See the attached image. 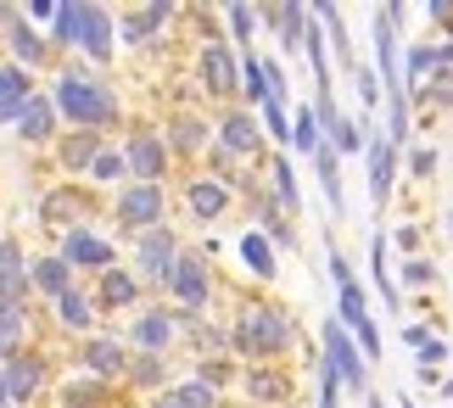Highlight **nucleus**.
Instances as JSON below:
<instances>
[{"label":"nucleus","mask_w":453,"mask_h":408,"mask_svg":"<svg viewBox=\"0 0 453 408\" xmlns=\"http://www.w3.org/2000/svg\"><path fill=\"white\" fill-rule=\"evenodd\" d=\"M224 330H230V358L241 364H286L291 352H303V319L274 296L241 303Z\"/></svg>","instance_id":"nucleus-1"},{"label":"nucleus","mask_w":453,"mask_h":408,"mask_svg":"<svg viewBox=\"0 0 453 408\" xmlns=\"http://www.w3.org/2000/svg\"><path fill=\"white\" fill-rule=\"evenodd\" d=\"M45 101L57 106V123H73L84 135H101V129H112V123H124V96H118L107 79L84 73V67H62V73L50 79Z\"/></svg>","instance_id":"nucleus-2"},{"label":"nucleus","mask_w":453,"mask_h":408,"mask_svg":"<svg viewBox=\"0 0 453 408\" xmlns=\"http://www.w3.org/2000/svg\"><path fill=\"white\" fill-rule=\"evenodd\" d=\"M45 45L50 50H79V57H90L96 67H107L112 50H118V17L107 6H57Z\"/></svg>","instance_id":"nucleus-3"},{"label":"nucleus","mask_w":453,"mask_h":408,"mask_svg":"<svg viewBox=\"0 0 453 408\" xmlns=\"http://www.w3.org/2000/svg\"><path fill=\"white\" fill-rule=\"evenodd\" d=\"M163 296L173 308H180L185 319H207L213 313V296H219V274H213V263H207V252H185L173 258V274H168V286Z\"/></svg>","instance_id":"nucleus-4"},{"label":"nucleus","mask_w":453,"mask_h":408,"mask_svg":"<svg viewBox=\"0 0 453 408\" xmlns=\"http://www.w3.org/2000/svg\"><path fill=\"white\" fill-rule=\"evenodd\" d=\"M118 335H124L129 352H163V358H168V352L185 342V313L180 308H163V303H146V308L129 313V325L118 330Z\"/></svg>","instance_id":"nucleus-5"},{"label":"nucleus","mask_w":453,"mask_h":408,"mask_svg":"<svg viewBox=\"0 0 453 408\" xmlns=\"http://www.w3.org/2000/svg\"><path fill=\"white\" fill-rule=\"evenodd\" d=\"M319 364L336 375V386H342L347 397H364V392H370V364L358 358L353 335H347L336 319H325V325H319Z\"/></svg>","instance_id":"nucleus-6"},{"label":"nucleus","mask_w":453,"mask_h":408,"mask_svg":"<svg viewBox=\"0 0 453 408\" xmlns=\"http://www.w3.org/2000/svg\"><path fill=\"white\" fill-rule=\"evenodd\" d=\"M180 252L185 246H180V235H173V224H157V229H146V235H134V269L129 274L141 280L146 291H163Z\"/></svg>","instance_id":"nucleus-7"},{"label":"nucleus","mask_w":453,"mask_h":408,"mask_svg":"<svg viewBox=\"0 0 453 408\" xmlns=\"http://www.w3.org/2000/svg\"><path fill=\"white\" fill-rule=\"evenodd\" d=\"M112 219L124 235H146V229L168 224V185H124L112 196Z\"/></svg>","instance_id":"nucleus-8"},{"label":"nucleus","mask_w":453,"mask_h":408,"mask_svg":"<svg viewBox=\"0 0 453 408\" xmlns=\"http://www.w3.org/2000/svg\"><path fill=\"white\" fill-rule=\"evenodd\" d=\"M213 146L247 168V163L264 157V129H257V118L247 106H224V112H213Z\"/></svg>","instance_id":"nucleus-9"},{"label":"nucleus","mask_w":453,"mask_h":408,"mask_svg":"<svg viewBox=\"0 0 453 408\" xmlns=\"http://www.w3.org/2000/svg\"><path fill=\"white\" fill-rule=\"evenodd\" d=\"M118 151H124L129 185H168L173 157H168V146H163V135H157V129H129Z\"/></svg>","instance_id":"nucleus-10"},{"label":"nucleus","mask_w":453,"mask_h":408,"mask_svg":"<svg viewBox=\"0 0 453 408\" xmlns=\"http://www.w3.org/2000/svg\"><path fill=\"white\" fill-rule=\"evenodd\" d=\"M163 146H168V157L202 163L207 146H213V112H202V106H190V112H173V118L163 123Z\"/></svg>","instance_id":"nucleus-11"},{"label":"nucleus","mask_w":453,"mask_h":408,"mask_svg":"<svg viewBox=\"0 0 453 408\" xmlns=\"http://www.w3.org/2000/svg\"><path fill=\"white\" fill-rule=\"evenodd\" d=\"M73 274H107L112 263H118V246L101 235V229H90V224H79V229H67L62 235V252H57Z\"/></svg>","instance_id":"nucleus-12"},{"label":"nucleus","mask_w":453,"mask_h":408,"mask_svg":"<svg viewBox=\"0 0 453 408\" xmlns=\"http://www.w3.org/2000/svg\"><path fill=\"white\" fill-rule=\"evenodd\" d=\"M241 397L257 403V408H286L291 403V369L286 364H241Z\"/></svg>","instance_id":"nucleus-13"},{"label":"nucleus","mask_w":453,"mask_h":408,"mask_svg":"<svg viewBox=\"0 0 453 408\" xmlns=\"http://www.w3.org/2000/svg\"><path fill=\"white\" fill-rule=\"evenodd\" d=\"M257 168H264V180H269V196H274V207L286 212L291 224L303 219V185H297V157L291 151H264L257 157Z\"/></svg>","instance_id":"nucleus-14"},{"label":"nucleus","mask_w":453,"mask_h":408,"mask_svg":"<svg viewBox=\"0 0 453 408\" xmlns=\"http://www.w3.org/2000/svg\"><path fill=\"white\" fill-rule=\"evenodd\" d=\"M185 212H190V224H219V219H230V207H235V196L224 190L213 173H185Z\"/></svg>","instance_id":"nucleus-15"},{"label":"nucleus","mask_w":453,"mask_h":408,"mask_svg":"<svg viewBox=\"0 0 453 408\" xmlns=\"http://www.w3.org/2000/svg\"><path fill=\"white\" fill-rule=\"evenodd\" d=\"M196 79H202L207 96H219V101L235 106V45L202 40V50H196Z\"/></svg>","instance_id":"nucleus-16"},{"label":"nucleus","mask_w":453,"mask_h":408,"mask_svg":"<svg viewBox=\"0 0 453 408\" xmlns=\"http://www.w3.org/2000/svg\"><path fill=\"white\" fill-rule=\"evenodd\" d=\"M90 303H96V313H118V308L134 313V308H146V286L124 269V263H112L107 274H96V296H90Z\"/></svg>","instance_id":"nucleus-17"},{"label":"nucleus","mask_w":453,"mask_h":408,"mask_svg":"<svg viewBox=\"0 0 453 408\" xmlns=\"http://www.w3.org/2000/svg\"><path fill=\"white\" fill-rule=\"evenodd\" d=\"M79 364L90 369V375H96L101 386L124 381V369H129V347H124V335H118V330L90 335V342H84V352H79Z\"/></svg>","instance_id":"nucleus-18"},{"label":"nucleus","mask_w":453,"mask_h":408,"mask_svg":"<svg viewBox=\"0 0 453 408\" xmlns=\"http://www.w3.org/2000/svg\"><path fill=\"white\" fill-rule=\"evenodd\" d=\"M364 163H370V202L387 207L397 190V146H387L380 129H364Z\"/></svg>","instance_id":"nucleus-19"},{"label":"nucleus","mask_w":453,"mask_h":408,"mask_svg":"<svg viewBox=\"0 0 453 408\" xmlns=\"http://www.w3.org/2000/svg\"><path fill=\"white\" fill-rule=\"evenodd\" d=\"M173 17H180V6H168V0H151V6H134V12H118V45H146L157 40Z\"/></svg>","instance_id":"nucleus-20"},{"label":"nucleus","mask_w":453,"mask_h":408,"mask_svg":"<svg viewBox=\"0 0 453 408\" xmlns=\"http://www.w3.org/2000/svg\"><path fill=\"white\" fill-rule=\"evenodd\" d=\"M0 386H6V408L28 403V397H40V386H45V364L34 358V352H12V358L0 364Z\"/></svg>","instance_id":"nucleus-21"},{"label":"nucleus","mask_w":453,"mask_h":408,"mask_svg":"<svg viewBox=\"0 0 453 408\" xmlns=\"http://www.w3.org/2000/svg\"><path fill=\"white\" fill-rule=\"evenodd\" d=\"M0 23H6V45H12L17 67H23V73H34V67H40V62L50 57L45 34H34V28L23 23V12H17V6H0Z\"/></svg>","instance_id":"nucleus-22"},{"label":"nucleus","mask_w":453,"mask_h":408,"mask_svg":"<svg viewBox=\"0 0 453 408\" xmlns=\"http://www.w3.org/2000/svg\"><path fill=\"white\" fill-rule=\"evenodd\" d=\"M303 23H308V6H257V28H269L286 57L303 50Z\"/></svg>","instance_id":"nucleus-23"},{"label":"nucleus","mask_w":453,"mask_h":408,"mask_svg":"<svg viewBox=\"0 0 453 408\" xmlns=\"http://www.w3.org/2000/svg\"><path fill=\"white\" fill-rule=\"evenodd\" d=\"M308 168H313V180H319V190H325V207H330V219H347V185H342V157L330 151V146H319L308 157Z\"/></svg>","instance_id":"nucleus-24"},{"label":"nucleus","mask_w":453,"mask_h":408,"mask_svg":"<svg viewBox=\"0 0 453 408\" xmlns=\"http://www.w3.org/2000/svg\"><path fill=\"white\" fill-rule=\"evenodd\" d=\"M235 252H241V269H247L257 286H274V280H280V252H274L257 229H247V235L235 241Z\"/></svg>","instance_id":"nucleus-25"},{"label":"nucleus","mask_w":453,"mask_h":408,"mask_svg":"<svg viewBox=\"0 0 453 408\" xmlns=\"http://www.w3.org/2000/svg\"><path fill=\"white\" fill-rule=\"evenodd\" d=\"M12 123H17V140H23V146H45V140H57V106H50L40 90L28 96V106Z\"/></svg>","instance_id":"nucleus-26"},{"label":"nucleus","mask_w":453,"mask_h":408,"mask_svg":"<svg viewBox=\"0 0 453 408\" xmlns=\"http://www.w3.org/2000/svg\"><path fill=\"white\" fill-rule=\"evenodd\" d=\"M286 118H291V146H286V151L308 163V157L325 146V140H319V118H313V101H308V96H303V101H291V106H286Z\"/></svg>","instance_id":"nucleus-27"},{"label":"nucleus","mask_w":453,"mask_h":408,"mask_svg":"<svg viewBox=\"0 0 453 408\" xmlns=\"http://www.w3.org/2000/svg\"><path fill=\"white\" fill-rule=\"evenodd\" d=\"M28 296V258L17 241H0V303H23Z\"/></svg>","instance_id":"nucleus-28"},{"label":"nucleus","mask_w":453,"mask_h":408,"mask_svg":"<svg viewBox=\"0 0 453 408\" xmlns=\"http://www.w3.org/2000/svg\"><path fill=\"white\" fill-rule=\"evenodd\" d=\"M370 280L380 286V296H387V313L403 308V291H397V280H392V246H387V229H375V235H370Z\"/></svg>","instance_id":"nucleus-29"},{"label":"nucleus","mask_w":453,"mask_h":408,"mask_svg":"<svg viewBox=\"0 0 453 408\" xmlns=\"http://www.w3.org/2000/svg\"><path fill=\"white\" fill-rule=\"evenodd\" d=\"M67 286H73V269H67L57 252L28 258V291H40V296H62Z\"/></svg>","instance_id":"nucleus-30"},{"label":"nucleus","mask_w":453,"mask_h":408,"mask_svg":"<svg viewBox=\"0 0 453 408\" xmlns=\"http://www.w3.org/2000/svg\"><path fill=\"white\" fill-rule=\"evenodd\" d=\"M50 308H57V325L62 330H96V303H90V291H79V286H67L62 296H50Z\"/></svg>","instance_id":"nucleus-31"},{"label":"nucleus","mask_w":453,"mask_h":408,"mask_svg":"<svg viewBox=\"0 0 453 408\" xmlns=\"http://www.w3.org/2000/svg\"><path fill=\"white\" fill-rule=\"evenodd\" d=\"M124 381L134 386V392H163L168 386V358L163 352H129V369H124Z\"/></svg>","instance_id":"nucleus-32"},{"label":"nucleus","mask_w":453,"mask_h":408,"mask_svg":"<svg viewBox=\"0 0 453 408\" xmlns=\"http://www.w3.org/2000/svg\"><path fill=\"white\" fill-rule=\"evenodd\" d=\"M28 96H34V79L17 62H0V123H12L17 112H23Z\"/></svg>","instance_id":"nucleus-33"},{"label":"nucleus","mask_w":453,"mask_h":408,"mask_svg":"<svg viewBox=\"0 0 453 408\" xmlns=\"http://www.w3.org/2000/svg\"><path fill=\"white\" fill-rule=\"evenodd\" d=\"M23 342H28V308L0 303V364H6L12 352H23Z\"/></svg>","instance_id":"nucleus-34"},{"label":"nucleus","mask_w":453,"mask_h":408,"mask_svg":"<svg viewBox=\"0 0 453 408\" xmlns=\"http://www.w3.org/2000/svg\"><path fill=\"white\" fill-rule=\"evenodd\" d=\"M101 146H107L101 135H84V129H73V135H67L62 146H57V157H62V168H67V173H84V168L96 163V151H101Z\"/></svg>","instance_id":"nucleus-35"},{"label":"nucleus","mask_w":453,"mask_h":408,"mask_svg":"<svg viewBox=\"0 0 453 408\" xmlns=\"http://www.w3.org/2000/svg\"><path fill=\"white\" fill-rule=\"evenodd\" d=\"M219 23H224V45L252 50V34H257V6H224V12H219Z\"/></svg>","instance_id":"nucleus-36"},{"label":"nucleus","mask_w":453,"mask_h":408,"mask_svg":"<svg viewBox=\"0 0 453 408\" xmlns=\"http://www.w3.org/2000/svg\"><path fill=\"white\" fill-rule=\"evenodd\" d=\"M392 280H397V291H437V263H431L426 252H414V258H403V263H397V269H392Z\"/></svg>","instance_id":"nucleus-37"},{"label":"nucleus","mask_w":453,"mask_h":408,"mask_svg":"<svg viewBox=\"0 0 453 408\" xmlns=\"http://www.w3.org/2000/svg\"><path fill=\"white\" fill-rule=\"evenodd\" d=\"M84 180H90V185H118V190H124V185H129L124 151H118V146H101V151H96V163L84 168Z\"/></svg>","instance_id":"nucleus-38"},{"label":"nucleus","mask_w":453,"mask_h":408,"mask_svg":"<svg viewBox=\"0 0 453 408\" xmlns=\"http://www.w3.org/2000/svg\"><path fill=\"white\" fill-rule=\"evenodd\" d=\"M397 168H409L414 185H431L442 173V151L437 146H409V157H397Z\"/></svg>","instance_id":"nucleus-39"},{"label":"nucleus","mask_w":453,"mask_h":408,"mask_svg":"<svg viewBox=\"0 0 453 408\" xmlns=\"http://www.w3.org/2000/svg\"><path fill=\"white\" fill-rule=\"evenodd\" d=\"M347 84H353V90H358V101H364V118H358V123H370V112L380 106V84H375V67H370V62H358L353 73H347Z\"/></svg>","instance_id":"nucleus-40"},{"label":"nucleus","mask_w":453,"mask_h":408,"mask_svg":"<svg viewBox=\"0 0 453 408\" xmlns=\"http://www.w3.org/2000/svg\"><path fill=\"white\" fill-rule=\"evenodd\" d=\"M313 369H319V397H313V408H342V386H336V375L313 358Z\"/></svg>","instance_id":"nucleus-41"},{"label":"nucleus","mask_w":453,"mask_h":408,"mask_svg":"<svg viewBox=\"0 0 453 408\" xmlns=\"http://www.w3.org/2000/svg\"><path fill=\"white\" fill-rule=\"evenodd\" d=\"M448 352H453V347L442 342V335H431V342H426L420 352H414V364H426V369H442V364H448Z\"/></svg>","instance_id":"nucleus-42"},{"label":"nucleus","mask_w":453,"mask_h":408,"mask_svg":"<svg viewBox=\"0 0 453 408\" xmlns=\"http://www.w3.org/2000/svg\"><path fill=\"white\" fill-rule=\"evenodd\" d=\"M387 246H403V252L414 258V252H420V224H397L392 235H387Z\"/></svg>","instance_id":"nucleus-43"},{"label":"nucleus","mask_w":453,"mask_h":408,"mask_svg":"<svg viewBox=\"0 0 453 408\" xmlns=\"http://www.w3.org/2000/svg\"><path fill=\"white\" fill-rule=\"evenodd\" d=\"M431 335H437V330H431V325H420V319H414V325H403V342H409L414 352H420V347L431 342Z\"/></svg>","instance_id":"nucleus-44"},{"label":"nucleus","mask_w":453,"mask_h":408,"mask_svg":"<svg viewBox=\"0 0 453 408\" xmlns=\"http://www.w3.org/2000/svg\"><path fill=\"white\" fill-rule=\"evenodd\" d=\"M414 386H420V392H437V386H442V369H426V364H414Z\"/></svg>","instance_id":"nucleus-45"},{"label":"nucleus","mask_w":453,"mask_h":408,"mask_svg":"<svg viewBox=\"0 0 453 408\" xmlns=\"http://www.w3.org/2000/svg\"><path fill=\"white\" fill-rule=\"evenodd\" d=\"M146 408H185V403L173 397V386H163V392H151V397H146Z\"/></svg>","instance_id":"nucleus-46"},{"label":"nucleus","mask_w":453,"mask_h":408,"mask_svg":"<svg viewBox=\"0 0 453 408\" xmlns=\"http://www.w3.org/2000/svg\"><path fill=\"white\" fill-rule=\"evenodd\" d=\"M364 408H392V403H387V392H375V386H370V392H364Z\"/></svg>","instance_id":"nucleus-47"},{"label":"nucleus","mask_w":453,"mask_h":408,"mask_svg":"<svg viewBox=\"0 0 453 408\" xmlns=\"http://www.w3.org/2000/svg\"><path fill=\"white\" fill-rule=\"evenodd\" d=\"M437 392H442V397L453 403V375H442V386H437Z\"/></svg>","instance_id":"nucleus-48"},{"label":"nucleus","mask_w":453,"mask_h":408,"mask_svg":"<svg viewBox=\"0 0 453 408\" xmlns=\"http://www.w3.org/2000/svg\"><path fill=\"white\" fill-rule=\"evenodd\" d=\"M397 408H420V397H397Z\"/></svg>","instance_id":"nucleus-49"},{"label":"nucleus","mask_w":453,"mask_h":408,"mask_svg":"<svg viewBox=\"0 0 453 408\" xmlns=\"http://www.w3.org/2000/svg\"><path fill=\"white\" fill-rule=\"evenodd\" d=\"M448 241H453V212H448Z\"/></svg>","instance_id":"nucleus-50"},{"label":"nucleus","mask_w":453,"mask_h":408,"mask_svg":"<svg viewBox=\"0 0 453 408\" xmlns=\"http://www.w3.org/2000/svg\"><path fill=\"white\" fill-rule=\"evenodd\" d=\"M448 358H453V352H448Z\"/></svg>","instance_id":"nucleus-51"}]
</instances>
